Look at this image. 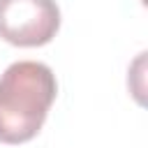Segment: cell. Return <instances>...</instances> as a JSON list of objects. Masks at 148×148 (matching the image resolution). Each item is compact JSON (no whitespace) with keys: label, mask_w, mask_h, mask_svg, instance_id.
<instances>
[{"label":"cell","mask_w":148,"mask_h":148,"mask_svg":"<svg viewBox=\"0 0 148 148\" xmlns=\"http://www.w3.org/2000/svg\"><path fill=\"white\" fill-rule=\"evenodd\" d=\"M60 30L56 0H0V37L14 46H44Z\"/></svg>","instance_id":"7a4b0ae2"},{"label":"cell","mask_w":148,"mask_h":148,"mask_svg":"<svg viewBox=\"0 0 148 148\" xmlns=\"http://www.w3.org/2000/svg\"><path fill=\"white\" fill-rule=\"evenodd\" d=\"M58 95L49 65L37 60L12 62L0 74V141L9 146L35 139Z\"/></svg>","instance_id":"6da1fadb"}]
</instances>
